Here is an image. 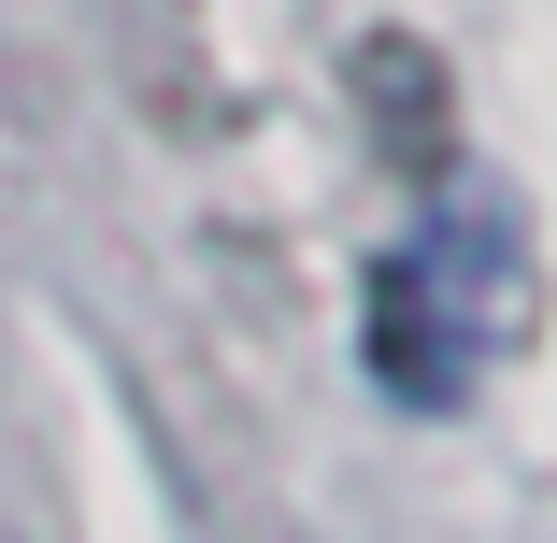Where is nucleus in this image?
<instances>
[{
  "mask_svg": "<svg viewBox=\"0 0 557 543\" xmlns=\"http://www.w3.org/2000/svg\"><path fill=\"white\" fill-rule=\"evenodd\" d=\"M515 330H529V230H515V200L486 172H443L414 200V230L372 258V330H358L372 386L400 415H458L500 372Z\"/></svg>",
  "mask_w": 557,
  "mask_h": 543,
  "instance_id": "nucleus-1",
  "label": "nucleus"
}]
</instances>
